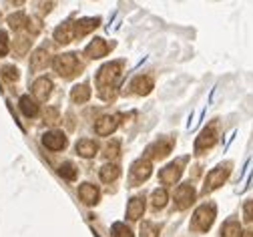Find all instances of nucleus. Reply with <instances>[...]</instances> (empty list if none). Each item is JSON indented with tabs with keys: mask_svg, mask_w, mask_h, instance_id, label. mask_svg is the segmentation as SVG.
<instances>
[{
	"mask_svg": "<svg viewBox=\"0 0 253 237\" xmlns=\"http://www.w3.org/2000/svg\"><path fill=\"white\" fill-rule=\"evenodd\" d=\"M123 60H115V62H107L103 64L99 73H97V87H99V95L105 100H111L117 96L119 93V81L123 77Z\"/></svg>",
	"mask_w": 253,
	"mask_h": 237,
	"instance_id": "obj_1",
	"label": "nucleus"
},
{
	"mask_svg": "<svg viewBox=\"0 0 253 237\" xmlns=\"http://www.w3.org/2000/svg\"><path fill=\"white\" fill-rule=\"evenodd\" d=\"M52 66H54V71H56L60 77H65V79H71V77H75L77 73H81V62H79V58H77L75 52L56 54L54 60H52Z\"/></svg>",
	"mask_w": 253,
	"mask_h": 237,
	"instance_id": "obj_2",
	"label": "nucleus"
},
{
	"mask_svg": "<svg viewBox=\"0 0 253 237\" xmlns=\"http://www.w3.org/2000/svg\"><path fill=\"white\" fill-rule=\"evenodd\" d=\"M229 173H231V165H229V163L215 167L213 171L207 175V179H205V185H203V195H207V193H211V191H215L217 187L223 185V183L227 181Z\"/></svg>",
	"mask_w": 253,
	"mask_h": 237,
	"instance_id": "obj_3",
	"label": "nucleus"
},
{
	"mask_svg": "<svg viewBox=\"0 0 253 237\" xmlns=\"http://www.w3.org/2000/svg\"><path fill=\"white\" fill-rule=\"evenodd\" d=\"M215 221V205L213 203H205L201 205L197 211H195V217H193V227L197 229V233H203L207 231Z\"/></svg>",
	"mask_w": 253,
	"mask_h": 237,
	"instance_id": "obj_4",
	"label": "nucleus"
},
{
	"mask_svg": "<svg viewBox=\"0 0 253 237\" xmlns=\"http://www.w3.org/2000/svg\"><path fill=\"white\" fill-rule=\"evenodd\" d=\"M153 173V165L149 159H139L133 163L131 167V185H141L143 181H147Z\"/></svg>",
	"mask_w": 253,
	"mask_h": 237,
	"instance_id": "obj_5",
	"label": "nucleus"
},
{
	"mask_svg": "<svg viewBox=\"0 0 253 237\" xmlns=\"http://www.w3.org/2000/svg\"><path fill=\"white\" fill-rule=\"evenodd\" d=\"M215 141H217V123H211V125H207L201 131V135L197 137V141H195V153L207 151L209 147L215 145Z\"/></svg>",
	"mask_w": 253,
	"mask_h": 237,
	"instance_id": "obj_6",
	"label": "nucleus"
},
{
	"mask_svg": "<svg viewBox=\"0 0 253 237\" xmlns=\"http://www.w3.org/2000/svg\"><path fill=\"white\" fill-rule=\"evenodd\" d=\"M193 201H195V189H193V185L183 183V185L175 191V207H177V209L191 207Z\"/></svg>",
	"mask_w": 253,
	"mask_h": 237,
	"instance_id": "obj_7",
	"label": "nucleus"
},
{
	"mask_svg": "<svg viewBox=\"0 0 253 237\" xmlns=\"http://www.w3.org/2000/svg\"><path fill=\"white\" fill-rule=\"evenodd\" d=\"M119 123H121L119 115H103L97 119V123H94V131L99 135H103V137H109V135H113L117 131Z\"/></svg>",
	"mask_w": 253,
	"mask_h": 237,
	"instance_id": "obj_8",
	"label": "nucleus"
},
{
	"mask_svg": "<svg viewBox=\"0 0 253 237\" xmlns=\"http://www.w3.org/2000/svg\"><path fill=\"white\" fill-rule=\"evenodd\" d=\"M42 145L50 151H62L67 147V137H65V133H60V131H50V133L42 135Z\"/></svg>",
	"mask_w": 253,
	"mask_h": 237,
	"instance_id": "obj_9",
	"label": "nucleus"
},
{
	"mask_svg": "<svg viewBox=\"0 0 253 237\" xmlns=\"http://www.w3.org/2000/svg\"><path fill=\"white\" fill-rule=\"evenodd\" d=\"M171 149H173V141L171 139H161V141L153 143L147 149V159H163L171 153Z\"/></svg>",
	"mask_w": 253,
	"mask_h": 237,
	"instance_id": "obj_10",
	"label": "nucleus"
},
{
	"mask_svg": "<svg viewBox=\"0 0 253 237\" xmlns=\"http://www.w3.org/2000/svg\"><path fill=\"white\" fill-rule=\"evenodd\" d=\"M73 39H77L75 22H62L60 26H56V30H54V41H56V43L69 45Z\"/></svg>",
	"mask_w": 253,
	"mask_h": 237,
	"instance_id": "obj_11",
	"label": "nucleus"
},
{
	"mask_svg": "<svg viewBox=\"0 0 253 237\" xmlns=\"http://www.w3.org/2000/svg\"><path fill=\"white\" fill-rule=\"evenodd\" d=\"M79 197H81V201L84 203V205H97L101 193H99V189L94 187V185L83 183V185L79 187Z\"/></svg>",
	"mask_w": 253,
	"mask_h": 237,
	"instance_id": "obj_12",
	"label": "nucleus"
},
{
	"mask_svg": "<svg viewBox=\"0 0 253 237\" xmlns=\"http://www.w3.org/2000/svg\"><path fill=\"white\" fill-rule=\"evenodd\" d=\"M181 173H183L181 163H171V165H167L165 169H161V171H159V177H161V181H163V183L173 185V183H177V181H179Z\"/></svg>",
	"mask_w": 253,
	"mask_h": 237,
	"instance_id": "obj_13",
	"label": "nucleus"
},
{
	"mask_svg": "<svg viewBox=\"0 0 253 237\" xmlns=\"http://www.w3.org/2000/svg\"><path fill=\"white\" fill-rule=\"evenodd\" d=\"M109 52V45H107V41H103V39H92L90 43H88V47L84 48V54L88 56V58H101V56H105Z\"/></svg>",
	"mask_w": 253,
	"mask_h": 237,
	"instance_id": "obj_14",
	"label": "nucleus"
},
{
	"mask_svg": "<svg viewBox=\"0 0 253 237\" xmlns=\"http://www.w3.org/2000/svg\"><path fill=\"white\" fill-rule=\"evenodd\" d=\"M153 87H155V83H153V79L151 77H135L133 81H131V91L135 93V95H141V96H145V95H149L151 91H153Z\"/></svg>",
	"mask_w": 253,
	"mask_h": 237,
	"instance_id": "obj_15",
	"label": "nucleus"
},
{
	"mask_svg": "<svg viewBox=\"0 0 253 237\" xmlns=\"http://www.w3.org/2000/svg\"><path fill=\"white\" fill-rule=\"evenodd\" d=\"M48 62H50L48 50L46 48H39V50L33 52V56H30V69H33L35 73L42 71V69H46V66H48Z\"/></svg>",
	"mask_w": 253,
	"mask_h": 237,
	"instance_id": "obj_16",
	"label": "nucleus"
},
{
	"mask_svg": "<svg viewBox=\"0 0 253 237\" xmlns=\"http://www.w3.org/2000/svg\"><path fill=\"white\" fill-rule=\"evenodd\" d=\"M33 93H35V96H37L39 100H46V98L50 96V93H52V81L46 79V77L35 81V85H33Z\"/></svg>",
	"mask_w": 253,
	"mask_h": 237,
	"instance_id": "obj_17",
	"label": "nucleus"
},
{
	"mask_svg": "<svg viewBox=\"0 0 253 237\" xmlns=\"http://www.w3.org/2000/svg\"><path fill=\"white\" fill-rule=\"evenodd\" d=\"M145 211V197H133L126 205V215H129L131 221H137Z\"/></svg>",
	"mask_w": 253,
	"mask_h": 237,
	"instance_id": "obj_18",
	"label": "nucleus"
},
{
	"mask_svg": "<svg viewBox=\"0 0 253 237\" xmlns=\"http://www.w3.org/2000/svg\"><path fill=\"white\" fill-rule=\"evenodd\" d=\"M77 153L81 155V157H84V159H90V157H94L97 155V151H99V145L94 143V141H90V139H81L79 143H77Z\"/></svg>",
	"mask_w": 253,
	"mask_h": 237,
	"instance_id": "obj_19",
	"label": "nucleus"
},
{
	"mask_svg": "<svg viewBox=\"0 0 253 237\" xmlns=\"http://www.w3.org/2000/svg\"><path fill=\"white\" fill-rule=\"evenodd\" d=\"M99 22H101V18H84V20L75 22L77 37H84V35H88L90 30H94V28L99 26Z\"/></svg>",
	"mask_w": 253,
	"mask_h": 237,
	"instance_id": "obj_20",
	"label": "nucleus"
},
{
	"mask_svg": "<svg viewBox=\"0 0 253 237\" xmlns=\"http://www.w3.org/2000/svg\"><path fill=\"white\" fill-rule=\"evenodd\" d=\"M71 98H73V103H86V100L90 98V87L86 83L83 85H77L73 91H71Z\"/></svg>",
	"mask_w": 253,
	"mask_h": 237,
	"instance_id": "obj_21",
	"label": "nucleus"
},
{
	"mask_svg": "<svg viewBox=\"0 0 253 237\" xmlns=\"http://www.w3.org/2000/svg\"><path fill=\"white\" fill-rule=\"evenodd\" d=\"M119 175H121V169H119V165H115V163H107V165L101 167V179H103L105 183L117 181Z\"/></svg>",
	"mask_w": 253,
	"mask_h": 237,
	"instance_id": "obj_22",
	"label": "nucleus"
},
{
	"mask_svg": "<svg viewBox=\"0 0 253 237\" xmlns=\"http://www.w3.org/2000/svg\"><path fill=\"white\" fill-rule=\"evenodd\" d=\"M20 111L26 115V117H35V115H39V103L35 98H30L28 95H24V96H20Z\"/></svg>",
	"mask_w": 253,
	"mask_h": 237,
	"instance_id": "obj_23",
	"label": "nucleus"
},
{
	"mask_svg": "<svg viewBox=\"0 0 253 237\" xmlns=\"http://www.w3.org/2000/svg\"><path fill=\"white\" fill-rule=\"evenodd\" d=\"M167 199H169V195H167L165 189H155L153 195H151V205H153V209H163V207L167 205Z\"/></svg>",
	"mask_w": 253,
	"mask_h": 237,
	"instance_id": "obj_24",
	"label": "nucleus"
},
{
	"mask_svg": "<svg viewBox=\"0 0 253 237\" xmlns=\"http://www.w3.org/2000/svg\"><path fill=\"white\" fill-rule=\"evenodd\" d=\"M243 229L237 221H227L223 227H221V237H241Z\"/></svg>",
	"mask_w": 253,
	"mask_h": 237,
	"instance_id": "obj_25",
	"label": "nucleus"
},
{
	"mask_svg": "<svg viewBox=\"0 0 253 237\" xmlns=\"http://www.w3.org/2000/svg\"><path fill=\"white\" fill-rule=\"evenodd\" d=\"M8 24H10V28H14V30H20V28H24V26L28 24V16H26L24 12H16V14H10V16H8Z\"/></svg>",
	"mask_w": 253,
	"mask_h": 237,
	"instance_id": "obj_26",
	"label": "nucleus"
},
{
	"mask_svg": "<svg viewBox=\"0 0 253 237\" xmlns=\"http://www.w3.org/2000/svg\"><path fill=\"white\" fill-rule=\"evenodd\" d=\"M30 43H33V39H30L28 35H18V37L14 39V50H16L18 54H24V52L30 48Z\"/></svg>",
	"mask_w": 253,
	"mask_h": 237,
	"instance_id": "obj_27",
	"label": "nucleus"
},
{
	"mask_svg": "<svg viewBox=\"0 0 253 237\" xmlns=\"http://www.w3.org/2000/svg\"><path fill=\"white\" fill-rule=\"evenodd\" d=\"M58 173L65 177V179H69V181H75L77 179V167L73 163H62L58 167Z\"/></svg>",
	"mask_w": 253,
	"mask_h": 237,
	"instance_id": "obj_28",
	"label": "nucleus"
},
{
	"mask_svg": "<svg viewBox=\"0 0 253 237\" xmlns=\"http://www.w3.org/2000/svg\"><path fill=\"white\" fill-rule=\"evenodd\" d=\"M113 237H133V231L131 227H126L125 223H115L113 229H111Z\"/></svg>",
	"mask_w": 253,
	"mask_h": 237,
	"instance_id": "obj_29",
	"label": "nucleus"
},
{
	"mask_svg": "<svg viewBox=\"0 0 253 237\" xmlns=\"http://www.w3.org/2000/svg\"><path fill=\"white\" fill-rule=\"evenodd\" d=\"M139 235L141 237H159V227H155L151 221H143Z\"/></svg>",
	"mask_w": 253,
	"mask_h": 237,
	"instance_id": "obj_30",
	"label": "nucleus"
},
{
	"mask_svg": "<svg viewBox=\"0 0 253 237\" xmlns=\"http://www.w3.org/2000/svg\"><path fill=\"white\" fill-rule=\"evenodd\" d=\"M119 149H121V143L119 141H111V143H107V147H105V159H111V161H115L117 157H119Z\"/></svg>",
	"mask_w": 253,
	"mask_h": 237,
	"instance_id": "obj_31",
	"label": "nucleus"
},
{
	"mask_svg": "<svg viewBox=\"0 0 253 237\" xmlns=\"http://www.w3.org/2000/svg\"><path fill=\"white\" fill-rule=\"evenodd\" d=\"M2 77L8 81V83H14V81H18V69L16 66H12V64H6L4 69H2Z\"/></svg>",
	"mask_w": 253,
	"mask_h": 237,
	"instance_id": "obj_32",
	"label": "nucleus"
},
{
	"mask_svg": "<svg viewBox=\"0 0 253 237\" xmlns=\"http://www.w3.org/2000/svg\"><path fill=\"white\" fill-rule=\"evenodd\" d=\"M44 121H46L48 125H56V123L60 121V115H58V109H54V107H50V109H46V111H44Z\"/></svg>",
	"mask_w": 253,
	"mask_h": 237,
	"instance_id": "obj_33",
	"label": "nucleus"
},
{
	"mask_svg": "<svg viewBox=\"0 0 253 237\" xmlns=\"http://www.w3.org/2000/svg\"><path fill=\"white\" fill-rule=\"evenodd\" d=\"M8 54V35L4 30H0V56Z\"/></svg>",
	"mask_w": 253,
	"mask_h": 237,
	"instance_id": "obj_34",
	"label": "nucleus"
},
{
	"mask_svg": "<svg viewBox=\"0 0 253 237\" xmlns=\"http://www.w3.org/2000/svg\"><path fill=\"white\" fill-rule=\"evenodd\" d=\"M243 215H245V221H253V201H247L245 203Z\"/></svg>",
	"mask_w": 253,
	"mask_h": 237,
	"instance_id": "obj_35",
	"label": "nucleus"
},
{
	"mask_svg": "<svg viewBox=\"0 0 253 237\" xmlns=\"http://www.w3.org/2000/svg\"><path fill=\"white\" fill-rule=\"evenodd\" d=\"M241 237H253V229H247V231H243V235Z\"/></svg>",
	"mask_w": 253,
	"mask_h": 237,
	"instance_id": "obj_36",
	"label": "nucleus"
}]
</instances>
